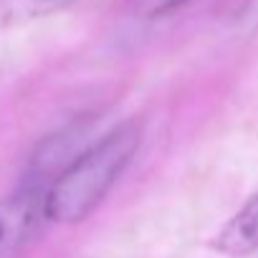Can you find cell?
I'll return each instance as SVG.
<instances>
[{
	"label": "cell",
	"instance_id": "obj_1",
	"mask_svg": "<svg viewBox=\"0 0 258 258\" xmlns=\"http://www.w3.org/2000/svg\"><path fill=\"white\" fill-rule=\"evenodd\" d=\"M142 145V124L121 121L91 142L46 190V218L53 223L84 220L114 187Z\"/></svg>",
	"mask_w": 258,
	"mask_h": 258
},
{
	"label": "cell",
	"instance_id": "obj_2",
	"mask_svg": "<svg viewBox=\"0 0 258 258\" xmlns=\"http://www.w3.org/2000/svg\"><path fill=\"white\" fill-rule=\"evenodd\" d=\"M46 218V190L23 185L13 198L0 203V255L21 248Z\"/></svg>",
	"mask_w": 258,
	"mask_h": 258
},
{
	"label": "cell",
	"instance_id": "obj_3",
	"mask_svg": "<svg viewBox=\"0 0 258 258\" xmlns=\"http://www.w3.org/2000/svg\"><path fill=\"white\" fill-rule=\"evenodd\" d=\"M213 248L223 255H250L258 250V192L250 195L240 210L213 238Z\"/></svg>",
	"mask_w": 258,
	"mask_h": 258
},
{
	"label": "cell",
	"instance_id": "obj_4",
	"mask_svg": "<svg viewBox=\"0 0 258 258\" xmlns=\"http://www.w3.org/2000/svg\"><path fill=\"white\" fill-rule=\"evenodd\" d=\"M74 0H0V23L16 26L63 11Z\"/></svg>",
	"mask_w": 258,
	"mask_h": 258
},
{
	"label": "cell",
	"instance_id": "obj_5",
	"mask_svg": "<svg viewBox=\"0 0 258 258\" xmlns=\"http://www.w3.org/2000/svg\"><path fill=\"white\" fill-rule=\"evenodd\" d=\"M190 0H126V8L140 18H162L177 8H182Z\"/></svg>",
	"mask_w": 258,
	"mask_h": 258
}]
</instances>
